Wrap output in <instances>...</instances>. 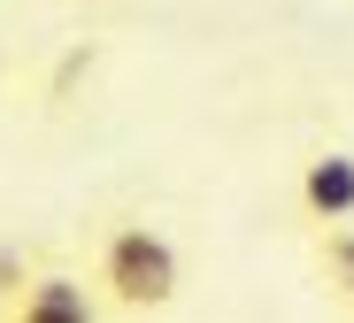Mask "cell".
Returning <instances> with one entry per match:
<instances>
[{
    "instance_id": "cell-1",
    "label": "cell",
    "mask_w": 354,
    "mask_h": 323,
    "mask_svg": "<svg viewBox=\"0 0 354 323\" xmlns=\"http://www.w3.org/2000/svg\"><path fill=\"white\" fill-rule=\"evenodd\" d=\"M185 285V262H177V239L162 223H108L93 246V293L115 315H162Z\"/></svg>"
},
{
    "instance_id": "cell-2",
    "label": "cell",
    "mask_w": 354,
    "mask_h": 323,
    "mask_svg": "<svg viewBox=\"0 0 354 323\" xmlns=\"http://www.w3.org/2000/svg\"><path fill=\"white\" fill-rule=\"evenodd\" d=\"M292 208H301L316 231L354 223V154H346V147L308 154V162H301V185H292Z\"/></svg>"
},
{
    "instance_id": "cell-3",
    "label": "cell",
    "mask_w": 354,
    "mask_h": 323,
    "mask_svg": "<svg viewBox=\"0 0 354 323\" xmlns=\"http://www.w3.org/2000/svg\"><path fill=\"white\" fill-rule=\"evenodd\" d=\"M100 315H108L100 293L85 277H70V270H39L8 308H0V323H100Z\"/></svg>"
},
{
    "instance_id": "cell-4",
    "label": "cell",
    "mask_w": 354,
    "mask_h": 323,
    "mask_svg": "<svg viewBox=\"0 0 354 323\" xmlns=\"http://www.w3.org/2000/svg\"><path fill=\"white\" fill-rule=\"evenodd\" d=\"M316 270H324V285L354 308V223H339V231H316Z\"/></svg>"
},
{
    "instance_id": "cell-5",
    "label": "cell",
    "mask_w": 354,
    "mask_h": 323,
    "mask_svg": "<svg viewBox=\"0 0 354 323\" xmlns=\"http://www.w3.org/2000/svg\"><path fill=\"white\" fill-rule=\"evenodd\" d=\"M31 277H39V262H31V254H24L16 239H0V308H8V300H16Z\"/></svg>"
}]
</instances>
